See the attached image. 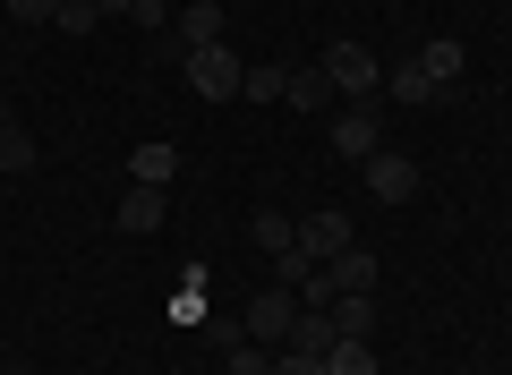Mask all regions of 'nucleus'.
<instances>
[{
	"label": "nucleus",
	"instance_id": "obj_1",
	"mask_svg": "<svg viewBox=\"0 0 512 375\" xmlns=\"http://www.w3.org/2000/svg\"><path fill=\"white\" fill-rule=\"evenodd\" d=\"M239 77H248V60H239L231 43H205V52H188V94H205V103H231Z\"/></svg>",
	"mask_w": 512,
	"mask_h": 375
},
{
	"label": "nucleus",
	"instance_id": "obj_2",
	"mask_svg": "<svg viewBox=\"0 0 512 375\" xmlns=\"http://www.w3.org/2000/svg\"><path fill=\"white\" fill-rule=\"evenodd\" d=\"M291 324H299V290H291V282H274V290H256V307L239 316V333L274 350V341H291Z\"/></svg>",
	"mask_w": 512,
	"mask_h": 375
},
{
	"label": "nucleus",
	"instance_id": "obj_3",
	"mask_svg": "<svg viewBox=\"0 0 512 375\" xmlns=\"http://www.w3.org/2000/svg\"><path fill=\"white\" fill-rule=\"evenodd\" d=\"M359 179H367V197H376V205H410V197H419V162H410V154H384V145L359 162Z\"/></svg>",
	"mask_w": 512,
	"mask_h": 375
},
{
	"label": "nucleus",
	"instance_id": "obj_4",
	"mask_svg": "<svg viewBox=\"0 0 512 375\" xmlns=\"http://www.w3.org/2000/svg\"><path fill=\"white\" fill-rule=\"evenodd\" d=\"M325 77H333V94H350V103H367V94L384 86V69H376L367 43H333V52H325Z\"/></svg>",
	"mask_w": 512,
	"mask_h": 375
},
{
	"label": "nucleus",
	"instance_id": "obj_5",
	"mask_svg": "<svg viewBox=\"0 0 512 375\" xmlns=\"http://www.w3.org/2000/svg\"><path fill=\"white\" fill-rule=\"evenodd\" d=\"M376 145H384V128H376V94H367V103H350L342 120H333V154H342V162H367Z\"/></svg>",
	"mask_w": 512,
	"mask_h": 375
},
{
	"label": "nucleus",
	"instance_id": "obj_6",
	"mask_svg": "<svg viewBox=\"0 0 512 375\" xmlns=\"http://www.w3.org/2000/svg\"><path fill=\"white\" fill-rule=\"evenodd\" d=\"M342 248H350V214L342 205H325V214L299 222V256H308V265H325V256H342Z\"/></svg>",
	"mask_w": 512,
	"mask_h": 375
},
{
	"label": "nucleus",
	"instance_id": "obj_7",
	"mask_svg": "<svg viewBox=\"0 0 512 375\" xmlns=\"http://www.w3.org/2000/svg\"><path fill=\"white\" fill-rule=\"evenodd\" d=\"M128 179H137V188H171V179H180V145L146 137L137 154H128Z\"/></svg>",
	"mask_w": 512,
	"mask_h": 375
},
{
	"label": "nucleus",
	"instance_id": "obj_8",
	"mask_svg": "<svg viewBox=\"0 0 512 375\" xmlns=\"http://www.w3.org/2000/svg\"><path fill=\"white\" fill-rule=\"evenodd\" d=\"M325 316H333V333H342V341H376V290H342Z\"/></svg>",
	"mask_w": 512,
	"mask_h": 375
},
{
	"label": "nucleus",
	"instance_id": "obj_9",
	"mask_svg": "<svg viewBox=\"0 0 512 375\" xmlns=\"http://www.w3.org/2000/svg\"><path fill=\"white\" fill-rule=\"evenodd\" d=\"M120 231L128 239L163 231V188H137V179H128V188H120Z\"/></svg>",
	"mask_w": 512,
	"mask_h": 375
},
{
	"label": "nucleus",
	"instance_id": "obj_10",
	"mask_svg": "<svg viewBox=\"0 0 512 375\" xmlns=\"http://www.w3.org/2000/svg\"><path fill=\"white\" fill-rule=\"evenodd\" d=\"M325 282H333V299H342V290H376V256L350 239L342 256H325Z\"/></svg>",
	"mask_w": 512,
	"mask_h": 375
},
{
	"label": "nucleus",
	"instance_id": "obj_11",
	"mask_svg": "<svg viewBox=\"0 0 512 375\" xmlns=\"http://www.w3.org/2000/svg\"><path fill=\"white\" fill-rule=\"evenodd\" d=\"M205 43H222V0H188L180 9V52H205Z\"/></svg>",
	"mask_w": 512,
	"mask_h": 375
},
{
	"label": "nucleus",
	"instance_id": "obj_12",
	"mask_svg": "<svg viewBox=\"0 0 512 375\" xmlns=\"http://www.w3.org/2000/svg\"><path fill=\"white\" fill-rule=\"evenodd\" d=\"M333 341H342V333H333V316H325V307H299V324H291V341H282V350H308V358H325Z\"/></svg>",
	"mask_w": 512,
	"mask_h": 375
},
{
	"label": "nucleus",
	"instance_id": "obj_13",
	"mask_svg": "<svg viewBox=\"0 0 512 375\" xmlns=\"http://www.w3.org/2000/svg\"><path fill=\"white\" fill-rule=\"evenodd\" d=\"M256 248H265V256L282 265V256L299 248V222H291V214H274V205H256Z\"/></svg>",
	"mask_w": 512,
	"mask_h": 375
},
{
	"label": "nucleus",
	"instance_id": "obj_14",
	"mask_svg": "<svg viewBox=\"0 0 512 375\" xmlns=\"http://www.w3.org/2000/svg\"><path fill=\"white\" fill-rule=\"evenodd\" d=\"M410 60H419V69H427V77H436V86H444V94H453V86H461V43H444V35H436V43H419V52H410Z\"/></svg>",
	"mask_w": 512,
	"mask_h": 375
},
{
	"label": "nucleus",
	"instance_id": "obj_15",
	"mask_svg": "<svg viewBox=\"0 0 512 375\" xmlns=\"http://www.w3.org/2000/svg\"><path fill=\"white\" fill-rule=\"evenodd\" d=\"M282 103H291V111H325V103H333V77H325V69H291Z\"/></svg>",
	"mask_w": 512,
	"mask_h": 375
},
{
	"label": "nucleus",
	"instance_id": "obj_16",
	"mask_svg": "<svg viewBox=\"0 0 512 375\" xmlns=\"http://www.w3.org/2000/svg\"><path fill=\"white\" fill-rule=\"evenodd\" d=\"M393 103H444V86L419 69V60H393Z\"/></svg>",
	"mask_w": 512,
	"mask_h": 375
},
{
	"label": "nucleus",
	"instance_id": "obj_17",
	"mask_svg": "<svg viewBox=\"0 0 512 375\" xmlns=\"http://www.w3.org/2000/svg\"><path fill=\"white\" fill-rule=\"evenodd\" d=\"M282 86H291V69H282V60H256V69L239 77V94H248V103H282Z\"/></svg>",
	"mask_w": 512,
	"mask_h": 375
},
{
	"label": "nucleus",
	"instance_id": "obj_18",
	"mask_svg": "<svg viewBox=\"0 0 512 375\" xmlns=\"http://www.w3.org/2000/svg\"><path fill=\"white\" fill-rule=\"evenodd\" d=\"M222 375H274V350L265 341H231L222 350Z\"/></svg>",
	"mask_w": 512,
	"mask_h": 375
},
{
	"label": "nucleus",
	"instance_id": "obj_19",
	"mask_svg": "<svg viewBox=\"0 0 512 375\" xmlns=\"http://www.w3.org/2000/svg\"><path fill=\"white\" fill-rule=\"evenodd\" d=\"M325 375H376V350H367V341H333V350H325Z\"/></svg>",
	"mask_w": 512,
	"mask_h": 375
},
{
	"label": "nucleus",
	"instance_id": "obj_20",
	"mask_svg": "<svg viewBox=\"0 0 512 375\" xmlns=\"http://www.w3.org/2000/svg\"><path fill=\"white\" fill-rule=\"evenodd\" d=\"M0 171H35V137L18 120H0Z\"/></svg>",
	"mask_w": 512,
	"mask_h": 375
},
{
	"label": "nucleus",
	"instance_id": "obj_21",
	"mask_svg": "<svg viewBox=\"0 0 512 375\" xmlns=\"http://www.w3.org/2000/svg\"><path fill=\"white\" fill-rule=\"evenodd\" d=\"M60 35H94V26H103V9H94V0H60Z\"/></svg>",
	"mask_w": 512,
	"mask_h": 375
},
{
	"label": "nucleus",
	"instance_id": "obj_22",
	"mask_svg": "<svg viewBox=\"0 0 512 375\" xmlns=\"http://www.w3.org/2000/svg\"><path fill=\"white\" fill-rule=\"evenodd\" d=\"M274 375H325V358H308V350H282V358H274Z\"/></svg>",
	"mask_w": 512,
	"mask_h": 375
},
{
	"label": "nucleus",
	"instance_id": "obj_23",
	"mask_svg": "<svg viewBox=\"0 0 512 375\" xmlns=\"http://www.w3.org/2000/svg\"><path fill=\"white\" fill-rule=\"evenodd\" d=\"M94 9H103V18H128V9H137V0H94Z\"/></svg>",
	"mask_w": 512,
	"mask_h": 375
},
{
	"label": "nucleus",
	"instance_id": "obj_24",
	"mask_svg": "<svg viewBox=\"0 0 512 375\" xmlns=\"http://www.w3.org/2000/svg\"><path fill=\"white\" fill-rule=\"evenodd\" d=\"M0 120H9V94H0Z\"/></svg>",
	"mask_w": 512,
	"mask_h": 375
}]
</instances>
